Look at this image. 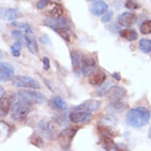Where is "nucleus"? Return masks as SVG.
I'll use <instances>...</instances> for the list:
<instances>
[{
    "label": "nucleus",
    "instance_id": "obj_14",
    "mask_svg": "<svg viewBox=\"0 0 151 151\" xmlns=\"http://www.w3.org/2000/svg\"><path fill=\"white\" fill-rule=\"evenodd\" d=\"M22 43H24L27 49L34 55L39 54V50H38V44H37V41L33 37V33H28L25 32L24 37H23V41Z\"/></svg>",
    "mask_w": 151,
    "mask_h": 151
},
{
    "label": "nucleus",
    "instance_id": "obj_34",
    "mask_svg": "<svg viewBox=\"0 0 151 151\" xmlns=\"http://www.w3.org/2000/svg\"><path fill=\"white\" fill-rule=\"evenodd\" d=\"M125 7L129 10H136L139 8V4L136 0H127L125 2Z\"/></svg>",
    "mask_w": 151,
    "mask_h": 151
},
{
    "label": "nucleus",
    "instance_id": "obj_13",
    "mask_svg": "<svg viewBox=\"0 0 151 151\" xmlns=\"http://www.w3.org/2000/svg\"><path fill=\"white\" fill-rule=\"evenodd\" d=\"M12 101V97L7 96V95H2L0 97V118L8 116L9 111L11 110Z\"/></svg>",
    "mask_w": 151,
    "mask_h": 151
},
{
    "label": "nucleus",
    "instance_id": "obj_28",
    "mask_svg": "<svg viewBox=\"0 0 151 151\" xmlns=\"http://www.w3.org/2000/svg\"><path fill=\"white\" fill-rule=\"evenodd\" d=\"M140 32L142 34L151 33V20H146L140 24Z\"/></svg>",
    "mask_w": 151,
    "mask_h": 151
},
{
    "label": "nucleus",
    "instance_id": "obj_37",
    "mask_svg": "<svg viewBox=\"0 0 151 151\" xmlns=\"http://www.w3.org/2000/svg\"><path fill=\"white\" fill-rule=\"evenodd\" d=\"M42 62H43V68L45 71H49L50 70V60L47 59V58H43Z\"/></svg>",
    "mask_w": 151,
    "mask_h": 151
},
{
    "label": "nucleus",
    "instance_id": "obj_20",
    "mask_svg": "<svg viewBox=\"0 0 151 151\" xmlns=\"http://www.w3.org/2000/svg\"><path fill=\"white\" fill-rule=\"evenodd\" d=\"M51 106L52 108L56 109V110H61V111H64L67 109V104L66 101H64L61 96H54L51 101Z\"/></svg>",
    "mask_w": 151,
    "mask_h": 151
},
{
    "label": "nucleus",
    "instance_id": "obj_32",
    "mask_svg": "<svg viewBox=\"0 0 151 151\" xmlns=\"http://www.w3.org/2000/svg\"><path fill=\"white\" fill-rule=\"evenodd\" d=\"M30 141H31V143H32V145H34L35 147H39V148L42 147L43 143H44L42 137H40L39 134H34L33 136L30 138Z\"/></svg>",
    "mask_w": 151,
    "mask_h": 151
},
{
    "label": "nucleus",
    "instance_id": "obj_4",
    "mask_svg": "<svg viewBox=\"0 0 151 151\" xmlns=\"http://www.w3.org/2000/svg\"><path fill=\"white\" fill-rule=\"evenodd\" d=\"M12 85L14 87L18 88H34V89L41 88V85L37 80H34L32 77H29V76L23 75L13 76Z\"/></svg>",
    "mask_w": 151,
    "mask_h": 151
},
{
    "label": "nucleus",
    "instance_id": "obj_19",
    "mask_svg": "<svg viewBox=\"0 0 151 151\" xmlns=\"http://www.w3.org/2000/svg\"><path fill=\"white\" fill-rule=\"evenodd\" d=\"M82 59H83V54L80 51H71V61H72V66L73 70L76 74L80 71L81 73V67H82Z\"/></svg>",
    "mask_w": 151,
    "mask_h": 151
},
{
    "label": "nucleus",
    "instance_id": "obj_36",
    "mask_svg": "<svg viewBox=\"0 0 151 151\" xmlns=\"http://www.w3.org/2000/svg\"><path fill=\"white\" fill-rule=\"evenodd\" d=\"M39 41H40L41 44H45V45H47V44H50L51 43V39L47 34H42V35L39 38Z\"/></svg>",
    "mask_w": 151,
    "mask_h": 151
},
{
    "label": "nucleus",
    "instance_id": "obj_9",
    "mask_svg": "<svg viewBox=\"0 0 151 151\" xmlns=\"http://www.w3.org/2000/svg\"><path fill=\"white\" fill-rule=\"evenodd\" d=\"M14 76V67L8 62H0V82L11 81Z\"/></svg>",
    "mask_w": 151,
    "mask_h": 151
},
{
    "label": "nucleus",
    "instance_id": "obj_7",
    "mask_svg": "<svg viewBox=\"0 0 151 151\" xmlns=\"http://www.w3.org/2000/svg\"><path fill=\"white\" fill-rule=\"evenodd\" d=\"M96 68H97L96 59L94 56H92V55H83L81 73H83L84 76H88L91 75Z\"/></svg>",
    "mask_w": 151,
    "mask_h": 151
},
{
    "label": "nucleus",
    "instance_id": "obj_31",
    "mask_svg": "<svg viewBox=\"0 0 151 151\" xmlns=\"http://www.w3.org/2000/svg\"><path fill=\"white\" fill-rule=\"evenodd\" d=\"M11 25L18 27V28H20V29H23L25 32H28V33H33V29H32L28 23H24V22H12Z\"/></svg>",
    "mask_w": 151,
    "mask_h": 151
},
{
    "label": "nucleus",
    "instance_id": "obj_26",
    "mask_svg": "<svg viewBox=\"0 0 151 151\" xmlns=\"http://www.w3.org/2000/svg\"><path fill=\"white\" fill-rule=\"evenodd\" d=\"M98 131L101 132V134H104V136H109V137H113L115 136V131H114L111 128H109L108 126H106V125H101V126H98Z\"/></svg>",
    "mask_w": 151,
    "mask_h": 151
},
{
    "label": "nucleus",
    "instance_id": "obj_11",
    "mask_svg": "<svg viewBox=\"0 0 151 151\" xmlns=\"http://www.w3.org/2000/svg\"><path fill=\"white\" fill-rule=\"evenodd\" d=\"M126 94H127V91L124 87L115 86L114 85L113 87L107 92L106 97L111 101H122L125 98V96H126Z\"/></svg>",
    "mask_w": 151,
    "mask_h": 151
},
{
    "label": "nucleus",
    "instance_id": "obj_17",
    "mask_svg": "<svg viewBox=\"0 0 151 151\" xmlns=\"http://www.w3.org/2000/svg\"><path fill=\"white\" fill-rule=\"evenodd\" d=\"M101 103L99 101H96V99H88V101H84L83 104L78 105L77 107H75L74 109H81V110H87L89 113L92 111H96L99 109Z\"/></svg>",
    "mask_w": 151,
    "mask_h": 151
},
{
    "label": "nucleus",
    "instance_id": "obj_18",
    "mask_svg": "<svg viewBox=\"0 0 151 151\" xmlns=\"http://www.w3.org/2000/svg\"><path fill=\"white\" fill-rule=\"evenodd\" d=\"M108 9V4L101 0H97L95 2H93V4L91 6V11L95 16H103Z\"/></svg>",
    "mask_w": 151,
    "mask_h": 151
},
{
    "label": "nucleus",
    "instance_id": "obj_22",
    "mask_svg": "<svg viewBox=\"0 0 151 151\" xmlns=\"http://www.w3.org/2000/svg\"><path fill=\"white\" fill-rule=\"evenodd\" d=\"M119 35L122 38L126 39L128 41H134L138 39V33L134 31V29H122L119 31Z\"/></svg>",
    "mask_w": 151,
    "mask_h": 151
},
{
    "label": "nucleus",
    "instance_id": "obj_24",
    "mask_svg": "<svg viewBox=\"0 0 151 151\" xmlns=\"http://www.w3.org/2000/svg\"><path fill=\"white\" fill-rule=\"evenodd\" d=\"M125 108H126V104H124L122 101H111L108 106V110L113 111V113H122Z\"/></svg>",
    "mask_w": 151,
    "mask_h": 151
},
{
    "label": "nucleus",
    "instance_id": "obj_3",
    "mask_svg": "<svg viewBox=\"0 0 151 151\" xmlns=\"http://www.w3.org/2000/svg\"><path fill=\"white\" fill-rule=\"evenodd\" d=\"M17 96L30 104H44L46 101L45 95L37 91H19Z\"/></svg>",
    "mask_w": 151,
    "mask_h": 151
},
{
    "label": "nucleus",
    "instance_id": "obj_38",
    "mask_svg": "<svg viewBox=\"0 0 151 151\" xmlns=\"http://www.w3.org/2000/svg\"><path fill=\"white\" fill-rule=\"evenodd\" d=\"M113 77L116 81H122V76H120V74L117 73V72H116V73H113Z\"/></svg>",
    "mask_w": 151,
    "mask_h": 151
},
{
    "label": "nucleus",
    "instance_id": "obj_10",
    "mask_svg": "<svg viewBox=\"0 0 151 151\" xmlns=\"http://www.w3.org/2000/svg\"><path fill=\"white\" fill-rule=\"evenodd\" d=\"M22 17L20 10L14 8H0V19L6 21H14Z\"/></svg>",
    "mask_w": 151,
    "mask_h": 151
},
{
    "label": "nucleus",
    "instance_id": "obj_43",
    "mask_svg": "<svg viewBox=\"0 0 151 151\" xmlns=\"http://www.w3.org/2000/svg\"><path fill=\"white\" fill-rule=\"evenodd\" d=\"M149 137L151 138V129H150V131H149Z\"/></svg>",
    "mask_w": 151,
    "mask_h": 151
},
{
    "label": "nucleus",
    "instance_id": "obj_35",
    "mask_svg": "<svg viewBox=\"0 0 151 151\" xmlns=\"http://www.w3.org/2000/svg\"><path fill=\"white\" fill-rule=\"evenodd\" d=\"M113 10H110V9H108L107 11H106L104 14H103V18H101V22L103 23H107V22H109L110 20H111V18H113Z\"/></svg>",
    "mask_w": 151,
    "mask_h": 151
},
{
    "label": "nucleus",
    "instance_id": "obj_12",
    "mask_svg": "<svg viewBox=\"0 0 151 151\" xmlns=\"http://www.w3.org/2000/svg\"><path fill=\"white\" fill-rule=\"evenodd\" d=\"M106 80H107V76H106L105 72L99 70V68H96V70L89 75L88 82H89V84L93 85V86H101V85H103L105 83Z\"/></svg>",
    "mask_w": 151,
    "mask_h": 151
},
{
    "label": "nucleus",
    "instance_id": "obj_15",
    "mask_svg": "<svg viewBox=\"0 0 151 151\" xmlns=\"http://www.w3.org/2000/svg\"><path fill=\"white\" fill-rule=\"evenodd\" d=\"M118 24L122 27H131L137 21V16L132 12H124L118 16Z\"/></svg>",
    "mask_w": 151,
    "mask_h": 151
},
{
    "label": "nucleus",
    "instance_id": "obj_5",
    "mask_svg": "<svg viewBox=\"0 0 151 151\" xmlns=\"http://www.w3.org/2000/svg\"><path fill=\"white\" fill-rule=\"evenodd\" d=\"M77 128H65L64 130H62L59 134H58V141H59L60 146L63 148L64 150H68V148L71 147V143L73 138L75 137Z\"/></svg>",
    "mask_w": 151,
    "mask_h": 151
},
{
    "label": "nucleus",
    "instance_id": "obj_6",
    "mask_svg": "<svg viewBox=\"0 0 151 151\" xmlns=\"http://www.w3.org/2000/svg\"><path fill=\"white\" fill-rule=\"evenodd\" d=\"M92 114L87 110H81V109H73L68 116V119L73 124H86L91 120Z\"/></svg>",
    "mask_w": 151,
    "mask_h": 151
},
{
    "label": "nucleus",
    "instance_id": "obj_42",
    "mask_svg": "<svg viewBox=\"0 0 151 151\" xmlns=\"http://www.w3.org/2000/svg\"><path fill=\"white\" fill-rule=\"evenodd\" d=\"M44 1H46L47 4H50V2H51V0H44Z\"/></svg>",
    "mask_w": 151,
    "mask_h": 151
},
{
    "label": "nucleus",
    "instance_id": "obj_30",
    "mask_svg": "<svg viewBox=\"0 0 151 151\" xmlns=\"http://www.w3.org/2000/svg\"><path fill=\"white\" fill-rule=\"evenodd\" d=\"M11 54L14 58L20 56V54H21V43L18 42V41H16V42L13 43L12 45H11Z\"/></svg>",
    "mask_w": 151,
    "mask_h": 151
},
{
    "label": "nucleus",
    "instance_id": "obj_8",
    "mask_svg": "<svg viewBox=\"0 0 151 151\" xmlns=\"http://www.w3.org/2000/svg\"><path fill=\"white\" fill-rule=\"evenodd\" d=\"M39 129L46 139H49V140L53 139L55 132L54 122H52L50 119H42L39 122Z\"/></svg>",
    "mask_w": 151,
    "mask_h": 151
},
{
    "label": "nucleus",
    "instance_id": "obj_2",
    "mask_svg": "<svg viewBox=\"0 0 151 151\" xmlns=\"http://www.w3.org/2000/svg\"><path fill=\"white\" fill-rule=\"evenodd\" d=\"M32 110V104L23 101L21 98H18L12 101L11 106V118L16 122H23L28 117L30 111Z\"/></svg>",
    "mask_w": 151,
    "mask_h": 151
},
{
    "label": "nucleus",
    "instance_id": "obj_1",
    "mask_svg": "<svg viewBox=\"0 0 151 151\" xmlns=\"http://www.w3.org/2000/svg\"><path fill=\"white\" fill-rule=\"evenodd\" d=\"M151 118L150 110L145 107H136L130 109L126 115V124L134 128H141L149 124Z\"/></svg>",
    "mask_w": 151,
    "mask_h": 151
},
{
    "label": "nucleus",
    "instance_id": "obj_44",
    "mask_svg": "<svg viewBox=\"0 0 151 151\" xmlns=\"http://www.w3.org/2000/svg\"><path fill=\"white\" fill-rule=\"evenodd\" d=\"M88 1H94V0H88Z\"/></svg>",
    "mask_w": 151,
    "mask_h": 151
},
{
    "label": "nucleus",
    "instance_id": "obj_27",
    "mask_svg": "<svg viewBox=\"0 0 151 151\" xmlns=\"http://www.w3.org/2000/svg\"><path fill=\"white\" fill-rule=\"evenodd\" d=\"M114 85L110 82H106V84H104L103 86H101V88H98V91L96 92V94L98 96H105L107 92H108L110 88L113 87Z\"/></svg>",
    "mask_w": 151,
    "mask_h": 151
},
{
    "label": "nucleus",
    "instance_id": "obj_41",
    "mask_svg": "<svg viewBox=\"0 0 151 151\" xmlns=\"http://www.w3.org/2000/svg\"><path fill=\"white\" fill-rule=\"evenodd\" d=\"M2 58H4V52L0 50V59H2Z\"/></svg>",
    "mask_w": 151,
    "mask_h": 151
},
{
    "label": "nucleus",
    "instance_id": "obj_33",
    "mask_svg": "<svg viewBox=\"0 0 151 151\" xmlns=\"http://www.w3.org/2000/svg\"><path fill=\"white\" fill-rule=\"evenodd\" d=\"M11 35H12V38L18 41V42L22 43L23 41V37H24V33L22 32L21 30H13L12 32H11Z\"/></svg>",
    "mask_w": 151,
    "mask_h": 151
},
{
    "label": "nucleus",
    "instance_id": "obj_39",
    "mask_svg": "<svg viewBox=\"0 0 151 151\" xmlns=\"http://www.w3.org/2000/svg\"><path fill=\"white\" fill-rule=\"evenodd\" d=\"M2 95H4V88L0 86V97L2 96Z\"/></svg>",
    "mask_w": 151,
    "mask_h": 151
},
{
    "label": "nucleus",
    "instance_id": "obj_16",
    "mask_svg": "<svg viewBox=\"0 0 151 151\" xmlns=\"http://www.w3.org/2000/svg\"><path fill=\"white\" fill-rule=\"evenodd\" d=\"M44 9H46V13L52 18L63 16V7H62V4H58V2H50Z\"/></svg>",
    "mask_w": 151,
    "mask_h": 151
},
{
    "label": "nucleus",
    "instance_id": "obj_40",
    "mask_svg": "<svg viewBox=\"0 0 151 151\" xmlns=\"http://www.w3.org/2000/svg\"><path fill=\"white\" fill-rule=\"evenodd\" d=\"M115 150H117V151H127V150H125V149H120V148H118V147H115Z\"/></svg>",
    "mask_w": 151,
    "mask_h": 151
},
{
    "label": "nucleus",
    "instance_id": "obj_23",
    "mask_svg": "<svg viewBox=\"0 0 151 151\" xmlns=\"http://www.w3.org/2000/svg\"><path fill=\"white\" fill-rule=\"evenodd\" d=\"M101 146H103V148L105 149V150H113V149H115V147H116V143H115V141L113 140V138L111 137H109V136H101Z\"/></svg>",
    "mask_w": 151,
    "mask_h": 151
},
{
    "label": "nucleus",
    "instance_id": "obj_21",
    "mask_svg": "<svg viewBox=\"0 0 151 151\" xmlns=\"http://www.w3.org/2000/svg\"><path fill=\"white\" fill-rule=\"evenodd\" d=\"M54 23H55V28L53 30L58 29V28H60V29H66V30L71 29V23L68 21V19L66 17H64V16L54 18Z\"/></svg>",
    "mask_w": 151,
    "mask_h": 151
},
{
    "label": "nucleus",
    "instance_id": "obj_29",
    "mask_svg": "<svg viewBox=\"0 0 151 151\" xmlns=\"http://www.w3.org/2000/svg\"><path fill=\"white\" fill-rule=\"evenodd\" d=\"M56 33L59 34L61 38H63L66 42H70V40H71V35H70V30H66V29H58L54 30Z\"/></svg>",
    "mask_w": 151,
    "mask_h": 151
},
{
    "label": "nucleus",
    "instance_id": "obj_25",
    "mask_svg": "<svg viewBox=\"0 0 151 151\" xmlns=\"http://www.w3.org/2000/svg\"><path fill=\"white\" fill-rule=\"evenodd\" d=\"M139 49L142 51L143 53L149 54L151 53V40L150 39H141L139 41Z\"/></svg>",
    "mask_w": 151,
    "mask_h": 151
}]
</instances>
